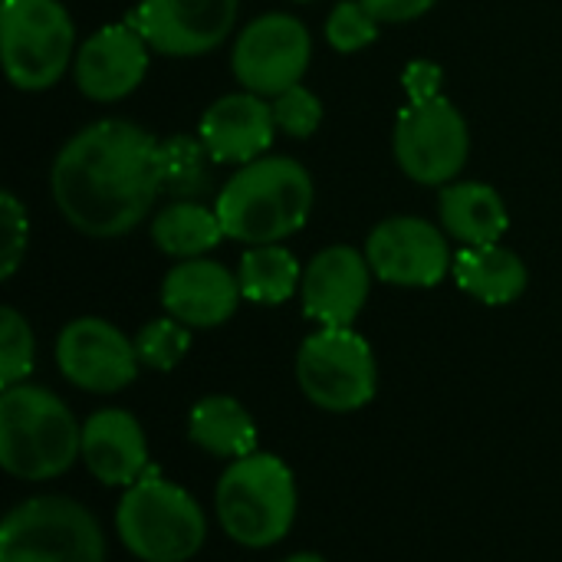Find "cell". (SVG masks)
<instances>
[{
  "mask_svg": "<svg viewBox=\"0 0 562 562\" xmlns=\"http://www.w3.org/2000/svg\"><path fill=\"white\" fill-rule=\"evenodd\" d=\"M36 362V342H33V329L30 323L13 310L3 306L0 310V385H20L30 379Z\"/></svg>",
  "mask_w": 562,
  "mask_h": 562,
  "instance_id": "26",
  "label": "cell"
},
{
  "mask_svg": "<svg viewBox=\"0 0 562 562\" xmlns=\"http://www.w3.org/2000/svg\"><path fill=\"white\" fill-rule=\"evenodd\" d=\"M0 227H3V260H0V277H13V270L20 267V257L26 250V234H30V224H26V211L20 207V201L3 191L0 194Z\"/></svg>",
  "mask_w": 562,
  "mask_h": 562,
  "instance_id": "29",
  "label": "cell"
},
{
  "mask_svg": "<svg viewBox=\"0 0 562 562\" xmlns=\"http://www.w3.org/2000/svg\"><path fill=\"white\" fill-rule=\"evenodd\" d=\"M82 458V428L69 405L43 385L0 395V468L16 481H53Z\"/></svg>",
  "mask_w": 562,
  "mask_h": 562,
  "instance_id": "3",
  "label": "cell"
},
{
  "mask_svg": "<svg viewBox=\"0 0 562 562\" xmlns=\"http://www.w3.org/2000/svg\"><path fill=\"white\" fill-rule=\"evenodd\" d=\"M99 520L69 497H30L0 524V562H105Z\"/></svg>",
  "mask_w": 562,
  "mask_h": 562,
  "instance_id": "6",
  "label": "cell"
},
{
  "mask_svg": "<svg viewBox=\"0 0 562 562\" xmlns=\"http://www.w3.org/2000/svg\"><path fill=\"white\" fill-rule=\"evenodd\" d=\"M296 477L270 451L231 461L214 491L221 530L247 550H267L286 540L296 524Z\"/></svg>",
  "mask_w": 562,
  "mask_h": 562,
  "instance_id": "4",
  "label": "cell"
},
{
  "mask_svg": "<svg viewBox=\"0 0 562 562\" xmlns=\"http://www.w3.org/2000/svg\"><path fill=\"white\" fill-rule=\"evenodd\" d=\"M438 0H362V7L379 20V23H408L428 13Z\"/></svg>",
  "mask_w": 562,
  "mask_h": 562,
  "instance_id": "30",
  "label": "cell"
},
{
  "mask_svg": "<svg viewBox=\"0 0 562 562\" xmlns=\"http://www.w3.org/2000/svg\"><path fill=\"white\" fill-rule=\"evenodd\" d=\"M148 72V40L128 23H109L95 30L76 53V86L92 102H115L138 89Z\"/></svg>",
  "mask_w": 562,
  "mask_h": 562,
  "instance_id": "14",
  "label": "cell"
},
{
  "mask_svg": "<svg viewBox=\"0 0 562 562\" xmlns=\"http://www.w3.org/2000/svg\"><path fill=\"white\" fill-rule=\"evenodd\" d=\"M296 382L319 412L352 415L379 392L375 352L352 326H323L296 352Z\"/></svg>",
  "mask_w": 562,
  "mask_h": 562,
  "instance_id": "7",
  "label": "cell"
},
{
  "mask_svg": "<svg viewBox=\"0 0 562 562\" xmlns=\"http://www.w3.org/2000/svg\"><path fill=\"white\" fill-rule=\"evenodd\" d=\"M283 562H326L319 553H293V557H286Z\"/></svg>",
  "mask_w": 562,
  "mask_h": 562,
  "instance_id": "32",
  "label": "cell"
},
{
  "mask_svg": "<svg viewBox=\"0 0 562 562\" xmlns=\"http://www.w3.org/2000/svg\"><path fill=\"white\" fill-rule=\"evenodd\" d=\"M316 188L310 171L286 155H260L237 168L221 188L214 211L231 240L260 247L296 234L313 211Z\"/></svg>",
  "mask_w": 562,
  "mask_h": 562,
  "instance_id": "2",
  "label": "cell"
},
{
  "mask_svg": "<svg viewBox=\"0 0 562 562\" xmlns=\"http://www.w3.org/2000/svg\"><path fill=\"white\" fill-rule=\"evenodd\" d=\"M0 49L7 79L23 92L63 79L76 53V30L59 0H3Z\"/></svg>",
  "mask_w": 562,
  "mask_h": 562,
  "instance_id": "8",
  "label": "cell"
},
{
  "mask_svg": "<svg viewBox=\"0 0 562 562\" xmlns=\"http://www.w3.org/2000/svg\"><path fill=\"white\" fill-rule=\"evenodd\" d=\"M49 191L79 234L122 237L148 217L161 191L158 142L125 119L92 122L59 148Z\"/></svg>",
  "mask_w": 562,
  "mask_h": 562,
  "instance_id": "1",
  "label": "cell"
},
{
  "mask_svg": "<svg viewBox=\"0 0 562 562\" xmlns=\"http://www.w3.org/2000/svg\"><path fill=\"white\" fill-rule=\"evenodd\" d=\"M379 36V20L362 7V0H342L326 20V40L336 53H359Z\"/></svg>",
  "mask_w": 562,
  "mask_h": 562,
  "instance_id": "27",
  "label": "cell"
},
{
  "mask_svg": "<svg viewBox=\"0 0 562 562\" xmlns=\"http://www.w3.org/2000/svg\"><path fill=\"white\" fill-rule=\"evenodd\" d=\"M188 441L211 458H247L257 451V422L231 395H204L188 412Z\"/></svg>",
  "mask_w": 562,
  "mask_h": 562,
  "instance_id": "21",
  "label": "cell"
},
{
  "mask_svg": "<svg viewBox=\"0 0 562 562\" xmlns=\"http://www.w3.org/2000/svg\"><path fill=\"white\" fill-rule=\"evenodd\" d=\"M451 273L458 286L484 306H507L520 300L530 283L527 263L501 244L464 247L461 254H454Z\"/></svg>",
  "mask_w": 562,
  "mask_h": 562,
  "instance_id": "20",
  "label": "cell"
},
{
  "mask_svg": "<svg viewBox=\"0 0 562 562\" xmlns=\"http://www.w3.org/2000/svg\"><path fill=\"white\" fill-rule=\"evenodd\" d=\"M224 224L217 211L198 204V201H175L168 204L155 224H151V240L161 254L178 257V260H194L214 250L224 240Z\"/></svg>",
  "mask_w": 562,
  "mask_h": 562,
  "instance_id": "22",
  "label": "cell"
},
{
  "mask_svg": "<svg viewBox=\"0 0 562 562\" xmlns=\"http://www.w3.org/2000/svg\"><path fill=\"white\" fill-rule=\"evenodd\" d=\"M158 158H161V191L178 194V201H191L198 194H204V161L211 158L207 148L201 145V138H184L175 135L168 142H158Z\"/></svg>",
  "mask_w": 562,
  "mask_h": 562,
  "instance_id": "24",
  "label": "cell"
},
{
  "mask_svg": "<svg viewBox=\"0 0 562 562\" xmlns=\"http://www.w3.org/2000/svg\"><path fill=\"white\" fill-rule=\"evenodd\" d=\"M395 161L418 184H451L471 151L468 122L445 95L408 102L395 122Z\"/></svg>",
  "mask_w": 562,
  "mask_h": 562,
  "instance_id": "9",
  "label": "cell"
},
{
  "mask_svg": "<svg viewBox=\"0 0 562 562\" xmlns=\"http://www.w3.org/2000/svg\"><path fill=\"white\" fill-rule=\"evenodd\" d=\"M438 82H441V69L431 66V63H412V66L405 69V89H408V99H412V102L441 95V92H438Z\"/></svg>",
  "mask_w": 562,
  "mask_h": 562,
  "instance_id": "31",
  "label": "cell"
},
{
  "mask_svg": "<svg viewBox=\"0 0 562 562\" xmlns=\"http://www.w3.org/2000/svg\"><path fill=\"white\" fill-rule=\"evenodd\" d=\"M115 533L135 560L188 562L207 540V517L181 484L148 468L142 481L125 487Z\"/></svg>",
  "mask_w": 562,
  "mask_h": 562,
  "instance_id": "5",
  "label": "cell"
},
{
  "mask_svg": "<svg viewBox=\"0 0 562 562\" xmlns=\"http://www.w3.org/2000/svg\"><path fill=\"white\" fill-rule=\"evenodd\" d=\"M366 260L379 280L412 290L438 286L454 267L445 231L408 214L375 224L366 240Z\"/></svg>",
  "mask_w": 562,
  "mask_h": 562,
  "instance_id": "12",
  "label": "cell"
},
{
  "mask_svg": "<svg viewBox=\"0 0 562 562\" xmlns=\"http://www.w3.org/2000/svg\"><path fill=\"white\" fill-rule=\"evenodd\" d=\"M82 464L105 487H132L148 471V441L125 408H102L82 425Z\"/></svg>",
  "mask_w": 562,
  "mask_h": 562,
  "instance_id": "18",
  "label": "cell"
},
{
  "mask_svg": "<svg viewBox=\"0 0 562 562\" xmlns=\"http://www.w3.org/2000/svg\"><path fill=\"white\" fill-rule=\"evenodd\" d=\"M270 105H273L277 128L293 135V138H310L319 128V122H323V102L303 82L286 89V92H280Z\"/></svg>",
  "mask_w": 562,
  "mask_h": 562,
  "instance_id": "28",
  "label": "cell"
},
{
  "mask_svg": "<svg viewBox=\"0 0 562 562\" xmlns=\"http://www.w3.org/2000/svg\"><path fill=\"white\" fill-rule=\"evenodd\" d=\"M441 207V227L464 247H484L501 244V237L510 227L507 204L501 191H494L484 181H454L441 188L438 198Z\"/></svg>",
  "mask_w": 562,
  "mask_h": 562,
  "instance_id": "19",
  "label": "cell"
},
{
  "mask_svg": "<svg viewBox=\"0 0 562 562\" xmlns=\"http://www.w3.org/2000/svg\"><path fill=\"white\" fill-rule=\"evenodd\" d=\"M237 280H240L244 300L263 303V306H280V303H286L300 290L303 270H300L296 257L286 247L260 244V247H250L240 257Z\"/></svg>",
  "mask_w": 562,
  "mask_h": 562,
  "instance_id": "23",
  "label": "cell"
},
{
  "mask_svg": "<svg viewBox=\"0 0 562 562\" xmlns=\"http://www.w3.org/2000/svg\"><path fill=\"white\" fill-rule=\"evenodd\" d=\"M244 300L237 273L224 263L194 257L175 263L161 280V306L168 316L184 323L188 329H214L237 313Z\"/></svg>",
  "mask_w": 562,
  "mask_h": 562,
  "instance_id": "16",
  "label": "cell"
},
{
  "mask_svg": "<svg viewBox=\"0 0 562 562\" xmlns=\"http://www.w3.org/2000/svg\"><path fill=\"white\" fill-rule=\"evenodd\" d=\"M188 349H191V329L184 323H178L175 316L151 319L135 336L138 362L155 372H171L188 356Z\"/></svg>",
  "mask_w": 562,
  "mask_h": 562,
  "instance_id": "25",
  "label": "cell"
},
{
  "mask_svg": "<svg viewBox=\"0 0 562 562\" xmlns=\"http://www.w3.org/2000/svg\"><path fill=\"white\" fill-rule=\"evenodd\" d=\"M372 267L356 247H326L303 270L300 296L306 319L319 326H352L369 300Z\"/></svg>",
  "mask_w": 562,
  "mask_h": 562,
  "instance_id": "15",
  "label": "cell"
},
{
  "mask_svg": "<svg viewBox=\"0 0 562 562\" xmlns=\"http://www.w3.org/2000/svg\"><path fill=\"white\" fill-rule=\"evenodd\" d=\"M237 13L240 0H142L128 20L165 56H204L231 36Z\"/></svg>",
  "mask_w": 562,
  "mask_h": 562,
  "instance_id": "13",
  "label": "cell"
},
{
  "mask_svg": "<svg viewBox=\"0 0 562 562\" xmlns=\"http://www.w3.org/2000/svg\"><path fill=\"white\" fill-rule=\"evenodd\" d=\"M56 366L63 379L92 395H112L135 382L138 352L119 326L99 316H79L56 339Z\"/></svg>",
  "mask_w": 562,
  "mask_h": 562,
  "instance_id": "11",
  "label": "cell"
},
{
  "mask_svg": "<svg viewBox=\"0 0 562 562\" xmlns=\"http://www.w3.org/2000/svg\"><path fill=\"white\" fill-rule=\"evenodd\" d=\"M313 56L310 30L290 13H263L247 23L234 43V76L247 92L277 99L280 92L300 86Z\"/></svg>",
  "mask_w": 562,
  "mask_h": 562,
  "instance_id": "10",
  "label": "cell"
},
{
  "mask_svg": "<svg viewBox=\"0 0 562 562\" xmlns=\"http://www.w3.org/2000/svg\"><path fill=\"white\" fill-rule=\"evenodd\" d=\"M273 105L257 92H234L217 99L204 115L198 138L221 165H247L273 142Z\"/></svg>",
  "mask_w": 562,
  "mask_h": 562,
  "instance_id": "17",
  "label": "cell"
}]
</instances>
